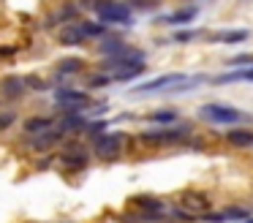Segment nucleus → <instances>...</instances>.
I'll list each match as a JSON object with an SVG mask.
<instances>
[{"instance_id":"1","label":"nucleus","mask_w":253,"mask_h":223,"mask_svg":"<svg viewBox=\"0 0 253 223\" xmlns=\"http://www.w3.org/2000/svg\"><path fill=\"white\" fill-rule=\"evenodd\" d=\"M123 144H126V136L123 134H109V131H104V134H95L93 136V155L98 158V161L104 163H112L120 158L123 152Z\"/></svg>"},{"instance_id":"2","label":"nucleus","mask_w":253,"mask_h":223,"mask_svg":"<svg viewBox=\"0 0 253 223\" xmlns=\"http://www.w3.org/2000/svg\"><path fill=\"white\" fill-rule=\"evenodd\" d=\"M188 134H191V125H166V128L144 131L139 139H142V144H147V147H169V144L182 141Z\"/></svg>"},{"instance_id":"3","label":"nucleus","mask_w":253,"mask_h":223,"mask_svg":"<svg viewBox=\"0 0 253 223\" xmlns=\"http://www.w3.org/2000/svg\"><path fill=\"white\" fill-rule=\"evenodd\" d=\"M199 117L215 125H237L245 120V112H240L234 106H226V103H204V106H199Z\"/></svg>"},{"instance_id":"4","label":"nucleus","mask_w":253,"mask_h":223,"mask_svg":"<svg viewBox=\"0 0 253 223\" xmlns=\"http://www.w3.org/2000/svg\"><path fill=\"white\" fill-rule=\"evenodd\" d=\"M101 68L112 74H123V71H136V68H144V52L142 49H133L128 46L123 54H115V57H104Z\"/></svg>"},{"instance_id":"5","label":"nucleus","mask_w":253,"mask_h":223,"mask_svg":"<svg viewBox=\"0 0 253 223\" xmlns=\"http://www.w3.org/2000/svg\"><path fill=\"white\" fill-rule=\"evenodd\" d=\"M55 103L66 112H90L95 101L82 90H71V87H57L55 90Z\"/></svg>"},{"instance_id":"6","label":"nucleus","mask_w":253,"mask_h":223,"mask_svg":"<svg viewBox=\"0 0 253 223\" xmlns=\"http://www.w3.org/2000/svg\"><path fill=\"white\" fill-rule=\"evenodd\" d=\"M57 161H60V166L68 169V172H84V169L90 166V152L82 141H68V144L63 147V152L57 155Z\"/></svg>"},{"instance_id":"7","label":"nucleus","mask_w":253,"mask_h":223,"mask_svg":"<svg viewBox=\"0 0 253 223\" xmlns=\"http://www.w3.org/2000/svg\"><path fill=\"white\" fill-rule=\"evenodd\" d=\"M95 14H98L101 25H120V27L133 25V11L128 8L126 3H120V0H109V3H104Z\"/></svg>"},{"instance_id":"8","label":"nucleus","mask_w":253,"mask_h":223,"mask_svg":"<svg viewBox=\"0 0 253 223\" xmlns=\"http://www.w3.org/2000/svg\"><path fill=\"white\" fill-rule=\"evenodd\" d=\"M188 76L185 74H161L155 76V79L150 82H142V85H136L131 90V95H147V92H169L174 85H180V82H185Z\"/></svg>"},{"instance_id":"9","label":"nucleus","mask_w":253,"mask_h":223,"mask_svg":"<svg viewBox=\"0 0 253 223\" xmlns=\"http://www.w3.org/2000/svg\"><path fill=\"white\" fill-rule=\"evenodd\" d=\"M63 139H66V134L60 131V125H52V128H46V131H41V134L30 136V139H28V147H30L33 152H49L52 147H57Z\"/></svg>"},{"instance_id":"10","label":"nucleus","mask_w":253,"mask_h":223,"mask_svg":"<svg viewBox=\"0 0 253 223\" xmlns=\"http://www.w3.org/2000/svg\"><path fill=\"white\" fill-rule=\"evenodd\" d=\"M28 95V79L19 74H8L3 76L0 82V98H6V101H19V98Z\"/></svg>"},{"instance_id":"11","label":"nucleus","mask_w":253,"mask_h":223,"mask_svg":"<svg viewBox=\"0 0 253 223\" xmlns=\"http://www.w3.org/2000/svg\"><path fill=\"white\" fill-rule=\"evenodd\" d=\"M79 5L77 3H66V5H60V8L55 11V14H49L46 16V22H44V27H60V25H71V22H77L79 19Z\"/></svg>"},{"instance_id":"12","label":"nucleus","mask_w":253,"mask_h":223,"mask_svg":"<svg viewBox=\"0 0 253 223\" xmlns=\"http://www.w3.org/2000/svg\"><path fill=\"white\" fill-rule=\"evenodd\" d=\"M57 41H60L63 46H82V44L87 41V36H84V30H82V22L63 25V30L57 33Z\"/></svg>"},{"instance_id":"13","label":"nucleus","mask_w":253,"mask_h":223,"mask_svg":"<svg viewBox=\"0 0 253 223\" xmlns=\"http://www.w3.org/2000/svg\"><path fill=\"white\" fill-rule=\"evenodd\" d=\"M126 49H128L126 38L117 36V33H106V36L101 38V44H98V52L104 54V57H115V54H123Z\"/></svg>"},{"instance_id":"14","label":"nucleus","mask_w":253,"mask_h":223,"mask_svg":"<svg viewBox=\"0 0 253 223\" xmlns=\"http://www.w3.org/2000/svg\"><path fill=\"white\" fill-rule=\"evenodd\" d=\"M57 125H60L63 134H68V131H74V134H82V131L87 128V117H84L82 112H66Z\"/></svg>"},{"instance_id":"15","label":"nucleus","mask_w":253,"mask_h":223,"mask_svg":"<svg viewBox=\"0 0 253 223\" xmlns=\"http://www.w3.org/2000/svg\"><path fill=\"white\" fill-rule=\"evenodd\" d=\"M84 65H87V63H84L82 57H74V54H71V57L57 60V63H55V74L57 76H77V74H82V71H84Z\"/></svg>"},{"instance_id":"16","label":"nucleus","mask_w":253,"mask_h":223,"mask_svg":"<svg viewBox=\"0 0 253 223\" xmlns=\"http://www.w3.org/2000/svg\"><path fill=\"white\" fill-rule=\"evenodd\" d=\"M215 85H234V82H253V65H245V68H234L229 74L215 76Z\"/></svg>"},{"instance_id":"17","label":"nucleus","mask_w":253,"mask_h":223,"mask_svg":"<svg viewBox=\"0 0 253 223\" xmlns=\"http://www.w3.org/2000/svg\"><path fill=\"white\" fill-rule=\"evenodd\" d=\"M52 125H57L55 117H49V114H33V117L25 120V134H28V136H36V134H41V131L52 128Z\"/></svg>"},{"instance_id":"18","label":"nucleus","mask_w":253,"mask_h":223,"mask_svg":"<svg viewBox=\"0 0 253 223\" xmlns=\"http://www.w3.org/2000/svg\"><path fill=\"white\" fill-rule=\"evenodd\" d=\"M199 16V5H188V8H180L174 11V14H166L161 22H166V25H188V22H193Z\"/></svg>"},{"instance_id":"19","label":"nucleus","mask_w":253,"mask_h":223,"mask_svg":"<svg viewBox=\"0 0 253 223\" xmlns=\"http://www.w3.org/2000/svg\"><path fill=\"white\" fill-rule=\"evenodd\" d=\"M251 38V30H220V33H215L212 36V41H218V44H242V41H248Z\"/></svg>"},{"instance_id":"20","label":"nucleus","mask_w":253,"mask_h":223,"mask_svg":"<svg viewBox=\"0 0 253 223\" xmlns=\"http://www.w3.org/2000/svg\"><path fill=\"white\" fill-rule=\"evenodd\" d=\"M226 141H229L231 147H253V131L248 128H234L226 134Z\"/></svg>"},{"instance_id":"21","label":"nucleus","mask_w":253,"mask_h":223,"mask_svg":"<svg viewBox=\"0 0 253 223\" xmlns=\"http://www.w3.org/2000/svg\"><path fill=\"white\" fill-rule=\"evenodd\" d=\"M177 117H180V114L174 112V109H158V112H153V114H147V120L150 123H155V125H174L177 123Z\"/></svg>"},{"instance_id":"22","label":"nucleus","mask_w":253,"mask_h":223,"mask_svg":"<svg viewBox=\"0 0 253 223\" xmlns=\"http://www.w3.org/2000/svg\"><path fill=\"white\" fill-rule=\"evenodd\" d=\"M182 207H188V210H207L210 201L202 193H185L182 196Z\"/></svg>"},{"instance_id":"23","label":"nucleus","mask_w":253,"mask_h":223,"mask_svg":"<svg viewBox=\"0 0 253 223\" xmlns=\"http://www.w3.org/2000/svg\"><path fill=\"white\" fill-rule=\"evenodd\" d=\"M82 30L87 38H104L106 33H109L106 25H101V22H82Z\"/></svg>"},{"instance_id":"24","label":"nucleus","mask_w":253,"mask_h":223,"mask_svg":"<svg viewBox=\"0 0 253 223\" xmlns=\"http://www.w3.org/2000/svg\"><path fill=\"white\" fill-rule=\"evenodd\" d=\"M14 123H17V112L14 109H0V134L8 131Z\"/></svg>"},{"instance_id":"25","label":"nucleus","mask_w":253,"mask_h":223,"mask_svg":"<svg viewBox=\"0 0 253 223\" xmlns=\"http://www.w3.org/2000/svg\"><path fill=\"white\" fill-rule=\"evenodd\" d=\"M126 5L131 11H153L158 8V0H126Z\"/></svg>"},{"instance_id":"26","label":"nucleus","mask_w":253,"mask_h":223,"mask_svg":"<svg viewBox=\"0 0 253 223\" xmlns=\"http://www.w3.org/2000/svg\"><path fill=\"white\" fill-rule=\"evenodd\" d=\"M223 218H226V221H248V212L240 210V207H231V210L223 212Z\"/></svg>"},{"instance_id":"27","label":"nucleus","mask_w":253,"mask_h":223,"mask_svg":"<svg viewBox=\"0 0 253 223\" xmlns=\"http://www.w3.org/2000/svg\"><path fill=\"white\" fill-rule=\"evenodd\" d=\"M199 36H202V30H180V33H174V41L185 44V41H193V38H199Z\"/></svg>"},{"instance_id":"28","label":"nucleus","mask_w":253,"mask_h":223,"mask_svg":"<svg viewBox=\"0 0 253 223\" xmlns=\"http://www.w3.org/2000/svg\"><path fill=\"white\" fill-rule=\"evenodd\" d=\"M106 85H112V79H109V74H98V76H93V79H90V87H106Z\"/></svg>"},{"instance_id":"29","label":"nucleus","mask_w":253,"mask_h":223,"mask_svg":"<svg viewBox=\"0 0 253 223\" xmlns=\"http://www.w3.org/2000/svg\"><path fill=\"white\" fill-rule=\"evenodd\" d=\"M231 68H242V65H253V57H248V54H240V57H231L229 60Z\"/></svg>"},{"instance_id":"30","label":"nucleus","mask_w":253,"mask_h":223,"mask_svg":"<svg viewBox=\"0 0 253 223\" xmlns=\"http://www.w3.org/2000/svg\"><path fill=\"white\" fill-rule=\"evenodd\" d=\"M25 79H28V90H46V82L44 79H36V76H25Z\"/></svg>"},{"instance_id":"31","label":"nucleus","mask_w":253,"mask_h":223,"mask_svg":"<svg viewBox=\"0 0 253 223\" xmlns=\"http://www.w3.org/2000/svg\"><path fill=\"white\" fill-rule=\"evenodd\" d=\"M17 54V46H0V57L6 60V57H14Z\"/></svg>"},{"instance_id":"32","label":"nucleus","mask_w":253,"mask_h":223,"mask_svg":"<svg viewBox=\"0 0 253 223\" xmlns=\"http://www.w3.org/2000/svg\"><path fill=\"white\" fill-rule=\"evenodd\" d=\"M245 223H253V218H248V221H245Z\"/></svg>"}]
</instances>
